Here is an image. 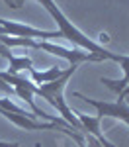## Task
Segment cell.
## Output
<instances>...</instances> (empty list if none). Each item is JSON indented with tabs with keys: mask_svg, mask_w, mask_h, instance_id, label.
<instances>
[{
	"mask_svg": "<svg viewBox=\"0 0 129 147\" xmlns=\"http://www.w3.org/2000/svg\"><path fill=\"white\" fill-rule=\"evenodd\" d=\"M4 2H6V4H8L10 8H14V10H16V6H14V2H12V0H4Z\"/></svg>",
	"mask_w": 129,
	"mask_h": 147,
	"instance_id": "13",
	"label": "cell"
},
{
	"mask_svg": "<svg viewBox=\"0 0 129 147\" xmlns=\"http://www.w3.org/2000/svg\"><path fill=\"white\" fill-rule=\"evenodd\" d=\"M76 69H78V65H70L69 69H65V73H63L59 79L51 80V82H45V84H37L35 94H39L41 98H45V100L63 116V120H65L76 134H82V136H84L86 131H84L82 124L78 122L76 112H72L69 108V104H67V100H65V86H67L69 79L76 73Z\"/></svg>",
	"mask_w": 129,
	"mask_h": 147,
	"instance_id": "2",
	"label": "cell"
},
{
	"mask_svg": "<svg viewBox=\"0 0 129 147\" xmlns=\"http://www.w3.org/2000/svg\"><path fill=\"white\" fill-rule=\"evenodd\" d=\"M127 94H129V84H127V86H125V90H123V92H121V94H119V98H121V100H123V98H125V96H127Z\"/></svg>",
	"mask_w": 129,
	"mask_h": 147,
	"instance_id": "12",
	"label": "cell"
},
{
	"mask_svg": "<svg viewBox=\"0 0 129 147\" xmlns=\"http://www.w3.org/2000/svg\"><path fill=\"white\" fill-rule=\"evenodd\" d=\"M0 43H4L6 47H31V49H41L47 51L51 55H57L65 61H69L70 65H80L86 61H92V63H102L104 59L94 53H88L84 49H67V47L61 45H53L49 41H41V39H29V37H6V35H0Z\"/></svg>",
	"mask_w": 129,
	"mask_h": 147,
	"instance_id": "3",
	"label": "cell"
},
{
	"mask_svg": "<svg viewBox=\"0 0 129 147\" xmlns=\"http://www.w3.org/2000/svg\"><path fill=\"white\" fill-rule=\"evenodd\" d=\"M0 92H2V94H6V96H16V90H14V88H12V86L2 79V77H0Z\"/></svg>",
	"mask_w": 129,
	"mask_h": 147,
	"instance_id": "9",
	"label": "cell"
},
{
	"mask_svg": "<svg viewBox=\"0 0 129 147\" xmlns=\"http://www.w3.org/2000/svg\"><path fill=\"white\" fill-rule=\"evenodd\" d=\"M0 57H6L8 59V63H10V69H8V73L12 75H20L22 71H33V61L29 59V57H16L10 53V47H6L4 43H0Z\"/></svg>",
	"mask_w": 129,
	"mask_h": 147,
	"instance_id": "7",
	"label": "cell"
},
{
	"mask_svg": "<svg viewBox=\"0 0 129 147\" xmlns=\"http://www.w3.org/2000/svg\"><path fill=\"white\" fill-rule=\"evenodd\" d=\"M0 114H2L6 120H10L12 124H16L18 127L25 129V131H43V129H59V131H63V134L70 131V129H63L61 125L53 124V122H35L33 118H27V116H20V114L8 112V110H4V108H0Z\"/></svg>",
	"mask_w": 129,
	"mask_h": 147,
	"instance_id": "5",
	"label": "cell"
},
{
	"mask_svg": "<svg viewBox=\"0 0 129 147\" xmlns=\"http://www.w3.org/2000/svg\"><path fill=\"white\" fill-rule=\"evenodd\" d=\"M0 147H20L18 143H6V141H0Z\"/></svg>",
	"mask_w": 129,
	"mask_h": 147,
	"instance_id": "11",
	"label": "cell"
},
{
	"mask_svg": "<svg viewBox=\"0 0 129 147\" xmlns=\"http://www.w3.org/2000/svg\"><path fill=\"white\" fill-rule=\"evenodd\" d=\"M37 2H39V4L49 12V16L55 20V24L59 26V32H61L63 37H67L69 41H72L74 45H78L80 49L88 51V53H94V55L102 57L104 61H114V63H117V65H121V69H123V79H121V80H112V79H104V77L100 79L102 84H106L110 90H114L117 96H119L121 92L125 90V86L129 84V55L112 53V51H108L104 45H100L98 41H94V39H90V37H86V35L82 34L80 30H78V28L70 22L63 12H61V8L57 6L55 0H37Z\"/></svg>",
	"mask_w": 129,
	"mask_h": 147,
	"instance_id": "1",
	"label": "cell"
},
{
	"mask_svg": "<svg viewBox=\"0 0 129 147\" xmlns=\"http://www.w3.org/2000/svg\"><path fill=\"white\" fill-rule=\"evenodd\" d=\"M12 2H14V6H16V10H20V8H22L23 4H25V0H12Z\"/></svg>",
	"mask_w": 129,
	"mask_h": 147,
	"instance_id": "10",
	"label": "cell"
},
{
	"mask_svg": "<svg viewBox=\"0 0 129 147\" xmlns=\"http://www.w3.org/2000/svg\"><path fill=\"white\" fill-rule=\"evenodd\" d=\"M74 96L76 98H80L84 100L86 104H90L94 106L98 114L96 116H110V118H116V120H121V122H125L129 125V104L125 100H121V98H117V102H102V100H94V98H88V96H84L80 92H74Z\"/></svg>",
	"mask_w": 129,
	"mask_h": 147,
	"instance_id": "4",
	"label": "cell"
},
{
	"mask_svg": "<svg viewBox=\"0 0 129 147\" xmlns=\"http://www.w3.org/2000/svg\"><path fill=\"white\" fill-rule=\"evenodd\" d=\"M65 73V69L61 67H49L47 71H43V73H39V71H29V77H31V82H35V84H45V82H51V80L59 79L61 75Z\"/></svg>",
	"mask_w": 129,
	"mask_h": 147,
	"instance_id": "8",
	"label": "cell"
},
{
	"mask_svg": "<svg viewBox=\"0 0 129 147\" xmlns=\"http://www.w3.org/2000/svg\"><path fill=\"white\" fill-rule=\"evenodd\" d=\"M76 118H78V122L82 124L84 131H86V134H90L92 137H96V139H98V141H100V143H102L104 147H116L114 143H112V141H108V139L104 137V134L100 131V124H102V120H104L102 116H96V118H88V116H84V114L76 112ZM86 134H84V136H86Z\"/></svg>",
	"mask_w": 129,
	"mask_h": 147,
	"instance_id": "6",
	"label": "cell"
}]
</instances>
